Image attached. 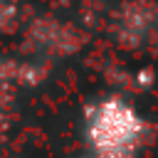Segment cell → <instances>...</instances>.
<instances>
[{
	"instance_id": "7a4b0ae2",
	"label": "cell",
	"mask_w": 158,
	"mask_h": 158,
	"mask_svg": "<svg viewBox=\"0 0 158 158\" xmlns=\"http://www.w3.org/2000/svg\"><path fill=\"white\" fill-rule=\"evenodd\" d=\"M2 121H5V109H2V101H0V126H2Z\"/></svg>"
},
{
	"instance_id": "6da1fadb",
	"label": "cell",
	"mask_w": 158,
	"mask_h": 158,
	"mask_svg": "<svg viewBox=\"0 0 158 158\" xmlns=\"http://www.w3.org/2000/svg\"><path fill=\"white\" fill-rule=\"evenodd\" d=\"M146 133L148 123L121 96H106L86 109L84 138L89 158H136Z\"/></svg>"
}]
</instances>
